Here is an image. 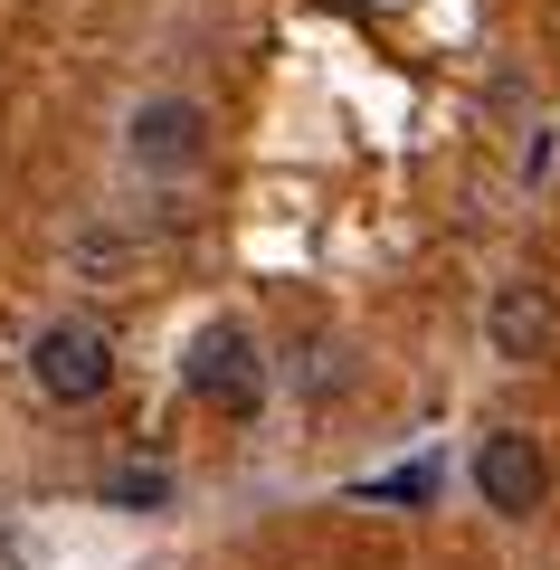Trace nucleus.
<instances>
[{"mask_svg":"<svg viewBox=\"0 0 560 570\" xmlns=\"http://www.w3.org/2000/svg\"><path fill=\"white\" fill-rule=\"evenodd\" d=\"M180 390L200 409H219L228 428H257V409H266V362H257V333L247 324H200V343H190V362H180Z\"/></svg>","mask_w":560,"mask_h":570,"instance_id":"obj_1","label":"nucleus"},{"mask_svg":"<svg viewBox=\"0 0 560 570\" xmlns=\"http://www.w3.org/2000/svg\"><path fill=\"white\" fill-rule=\"evenodd\" d=\"M124 153H134L143 171H161V181H171V171H190V163L209 153V115H200L190 96H153V105H134Z\"/></svg>","mask_w":560,"mask_h":570,"instance_id":"obj_5","label":"nucleus"},{"mask_svg":"<svg viewBox=\"0 0 560 570\" xmlns=\"http://www.w3.org/2000/svg\"><path fill=\"white\" fill-rule=\"evenodd\" d=\"M295 390H304V400H333V390H352V343H333V333H314V343H304L295 352Z\"/></svg>","mask_w":560,"mask_h":570,"instance_id":"obj_6","label":"nucleus"},{"mask_svg":"<svg viewBox=\"0 0 560 570\" xmlns=\"http://www.w3.org/2000/svg\"><path fill=\"white\" fill-rule=\"evenodd\" d=\"M484 352H503V362H551L560 352V295L541 276H503L484 295Z\"/></svg>","mask_w":560,"mask_h":570,"instance_id":"obj_4","label":"nucleus"},{"mask_svg":"<svg viewBox=\"0 0 560 570\" xmlns=\"http://www.w3.org/2000/svg\"><path fill=\"white\" fill-rule=\"evenodd\" d=\"M29 381L48 390L58 409H86V400H105V381H115V343H105V324H48L39 343H29Z\"/></svg>","mask_w":560,"mask_h":570,"instance_id":"obj_2","label":"nucleus"},{"mask_svg":"<svg viewBox=\"0 0 560 570\" xmlns=\"http://www.w3.org/2000/svg\"><path fill=\"white\" fill-rule=\"evenodd\" d=\"M105 504H115V513H161V504H171V475H161V466H115V475H105Z\"/></svg>","mask_w":560,"mask_h":570,"instance_id":"obj_7","label":"nucleus"},{"mask_svg":"<svg viewBox=\"0 0 560 570\" xmlns=\"http://www.w3.org/2000/svg\"><path fill=\"white\" fill-rule=\"evenodd\" d=\"M352 494H361V504H409V513H419L428 494H438V466H400V475H371V485H352Z\"/></svg>","mask_w":560,"mask_h":570,"instance_id":"obj_8","label":"nucleus"},{"mask_svg":"<svg viewBox=\"0 0 560 570\" xmlns=\"http://www.w3.org/2000/svg\"><path fill=\"white\" fill-rule=\"evenodd\" d=\"M475 494L503 513V523H532V513L551 504V456H541V438H522V428H484V438H475Z\"/></svg>","mask_w":560,"mask_h":570,"instance_id":"obj_3","label":"nucleus"}]
</instances>
